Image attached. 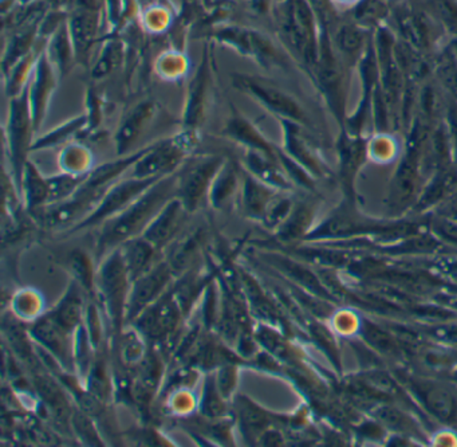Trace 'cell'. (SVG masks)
Listing matches in <instances>:
<instances>
[{
    "label": "cell",
    "instance_id": "6da1fadb",
    "mask_svg": "<svg viewBox=\"0 0 457 447\" xmlns=\"http://www.w3.org/2000/svg\"><path fill=\"white\" fill-rule=\"evenodd\" d=\"M177 173V172H176ZM172 173L161 177L153 186L118 215L101 225L96 241V258L101 260L108 253L129 239L143 234L160 210L176 196L177 176Z\"/></svg>",
    "mask_w": 457,
    "mask_h": 447
},
{
    "label": "cell",
    "instance_id": "7a4b0ae2",
    "mask_svg": "<svg viewBox=\"0 0 457 447\" xmlns=\"http://www.w3.org/2000/svg\"><path fill=\"white\" fill-rule=\"evenodd\" d=\"M131 281L120 247L108 253L98 263L96 300L108 324L110 348L127 325V305Z\"/></svg>",
    "mask_w": 457,
    "mask_h": 447
},
{
    "label": "cell",
    "instance_id": "3957f363",
    "mask_svg": "<svg viewBox=\"0 0 457 447\" xmlns=\"http://www.w3.org/2000/svg\"><path fill=\"white\" fill-rule=\"evenodd\" d=\"M199 133L181 130L168 139L148 145L143 156L129 171V176L153 179L177 172L191 158L199 144Z\"/></svg>",
    "mask_w": 457,
    "mask_h": 447
},
{
    "label": "cell",
    "instance_id": "277c9868",
    "mask_svg": "<svg viewBox=\"0 0 457 447\" xmlns=\"http://www.w3.org/2000/svg\"><path fill=\"white\" fill-rule=\"evenodd\" d=\"M186 320V315L171 288L130 324L143 333L149 343L160 346L168 360H171L172 352L184 328L183 322Z\"/></svg>",
    "mask_w": 457,
    "mask_h": 447
},
{
    "label": "cell",
    "instance_id": "5b68a950",
    "mask_svg": "<svg viewBox=\"0 0 457 447\" xmlns=\"http://www.w3.org/2000/svg\"><path fill=\"white\" fill-rule=\"evenodd\" d=\"M35 128L30 108L27 89L18 97L10 99L7 121L4 127L6 153L10 161V175L18 189H20L25 167L29 161L31 148L35 140Z\"/></svg>",
    "mask_w": 457,
    "mask_h": 447
},
{
    "label": "cell",
    "instance_id": "8992f818",
    "mask_svg": "<svg viewBox=\"0 0 457 447\" xmlns=\"http://www.w3.org/2000/svg\"><path fill=\"white\" fill-rule=\"evenodd\" d=\"M220 155H202L189 158L177 171L176 196L183 202L189 214L196 213L204 202L214 177L226 161Z\"/></svg>",
    "mask_w": 457,
    "mask_h": 447
},
{
    "label": "cell",
    "instance_id": "52a82bcc",
    "mask_svg": "<svg viewBox=\"0 0 457 447\" xmlns=\"http://www.w3.org/2000/svg\"><path fill=\"white\" fill-rule=\"evenodd\" d=\"M214 90V57L210 46L202 49L200 63L188 82L181 115V130L200 133L212 102Z\"/></svg>",
    "mask_w": 457,
    "mask_h": 447
},
{
    "label": "cell",
    "instance_id": "ba28073f",
    "mask_svg": "<svg viewBox=\"0 0 457 447\" xmlns=\"http://www.w3.org/2000/svg\"><path fill=\"white\" fill-rule=\"evenodd\" d=\"M231 81L232 87L238 92L248 96L251 100L257 102L273 115H279L282 120H290L294 122L306 121V115L300 103L282 89L272 85L271 82L245 73H233L231 75Z\"/></svg>",
    "mask_w": 457,
    "mask_h": 447
},
{
    "label": "cell",
    "instance_id": "9c48e42d",
    "mask_svg": "<svg viewBox=\"0 0 457 447\" xmlns=\"http://www.w3.org/2000/svg\"><path fill=\"white\" fill-rule=\"evenodd\" d=\"M160 179L161 177L137 179L131 176L120 179L105 192L96 210L66 234H74L103 225L110 218L127 210L131 203L136 202L148 188L152 187Z\"/></svg>",
    "mask_w": 457,
    "mask_h": 447
},
{
    "label": "cell",
    "instance_id": "30bf717a",
    "mask_svg": "<svg viewBox=\"0 0 457 447\" xmlns=\"http://www.w3.org/2000/svg\"><path fill=\"white\" fill-rule=\"evenodd\" d=\"M212 38L216 42L231 47L238 54L254 59L264 69L282 66L283 63V57L271 41L255 30L224 26L214 31Z\"/></svg>",
    "mask_w": 457,
    "mask_h": 447
},
{
    "label": "cell",
    "instance_id": "8fae6325",
    "mask_svg": "<svg viewBox=\"0 0 457 447\" xmlns=\"http://www.w3.org/2000/svg\"><path fill=\"white\" fill-rule=\"evenodd\" d=\"M176 278L168 260H161L149 272L134 279L129 291L127 324H130L146 308L160 300L173 287Z\"/></svg>",
    "mask_w": 457,
    "mask_h": 447
},
{
    "label": "cell",
    "instance_id": "7c38bea8",
    "mask_svg": "<svg viewBox=\"0 0 457 447\" xmlns=\"http://www.w3.org/2000/svg\"><path fill=\"white\" fill-rule=\"evenodd\" d=\"M59 74L46 56L44 49L39 53L35 69L32 73L27 92H29L30 108L34 121L35 133L42 128L49 108L57 90Z\"/></svg>",
    "mask_w": 457,
    "mask_h": 447
},
{
    "label": "cell",
    "instance_id": "4fadbf2b",
    "mask_svg": "<svg viewBox=\"0 0 457 447\" xmlns=\"http://www.w3.org/2000/svg\"><path fill=\"white\" fill-rule=\"evenodd\" d=\"M29 333L35 346L57 359L67 374H74L72 333L65 331L47 312L30 324Z\"/></svg>",
    "mask_w": 457,
    "mask_h": 447
},
{
    "label": "cell",
    "instance_id": "5bb4252c",
    "mask_svg": "<svg viewBox=\"0 0 457 447\" xmlns=\"http://www.w3.org/2000/svg\"><path fill=\"white\" fill-rule=\"evenodd\" d=\"M157 113V103L152 99L133 105L121 118L115 133V148L117 156H127L133 153L131 151L143 133L155 120Z\"/></svg>",
    "mask_w": 457,
    "mask_h": 447
},
{
    "label": "cell",
    "instance_id": "9a60e30c",
    "mask_svg": "<svg viewBox=\"0 0 457 447\" xmlns=\"http://www.w3.org/2000/svg\"><path fill=\"white\" fill-rule=\"evenodd\" d=\"M191 214L188 213L183 202L173 196L171 201L160 210L156 217L143 230V238L149 241L160 251L165 250L180 237L183 226L186 223V219Z\"/></svg>",
    "mask_w": 457,
    "mask_h": 447
},
{
    "label": "cell",
    "instance_id": "2e32d148",
    "mask_svg": "<svg viewBox=\"0 0 457 447\" xmlns=\"http://www.w3.org/2000/svg\"><path fill=\"white\" fill-rule=\"evenodd\" d=\"M223 134L231 141L243 146L244 151H257L278 158V151L271 143L263 136L257 125L233 105H231V115L223 128Z\"/></svg>",
    "mask_w": 457,
    "mask_h": 447
},
{
    "label": "cell",
    "instance_id": "e0dca14e",
    "mask_svg": "<svg viewBox=\"0 0 457 447\" xmlns=\"http://www.w3.org/2000/svg\"><path fill=\"white\" fill-rule=\"evenodd\" d=\"M242 187V165H236L232 160H226L210 188L207 203L216 210H227L240 195Z\"/></svg>",
    "mask_w": 457,
    "mask_h": 447
},
{
    "label": "cell",
    "instance_id": "ac0fdd59",
    "mask_svg": "<svg viewBox=\"0 0 457 447\" xmlns=\"http://www.w3.org/2000/svg\"><path fill=\"white\" fill-rule=\"evenodd\" d=\"M85 291L72 279L70 285L57 305L47 312L54 321L58 322L65 331L74 334V332L84 324L86 306Z\"/></svg>",
    "mask_w": 457,
    "mask_h": 447
},
{
    "label": "cell",
    "instance_id": "d6986e66",
    "mask_svg": "<svg viewBox=\"0 0 457 447\" xmlns=\"http://www.w3.org/2000/svg\"><path fill=\"white\" fill-rule=\"evenodd\" d=\"M275 195V188L269 187L267 184L259 182L242 167V187L239 201L244 217L262 223L264 213Z\"/></svg>",
    "mask_w": 457,
    "mask_h": 447
},
{
    "label": "cell",
    "instance_id": "ffe728a7",
    "mask_svg": "<svg viewBox=\"0 0 457 447\" xmlns=\"http://www.w3.org/2000/svg\"><path fill=\"white\" fill-rule=\"evenodd\" d=\"M232 402L235 407L233 417L235 422L238 423L239 432L248 443H252V441L257 443L260 435L269 430L271 422L267 411L254 403L248 396L243 395L235 396Z\"/></svg>",
    "mask_w": 457,
    "mask_h": 447
},
{
    "label": "cell",
    "instance_id": "44dd1931",
    "mask_svg": "<svg viewBox=\"0 0 457 447\" xmlns=\"http://www.w3.org/2000/svg\"><path fill=\"white\" fill-rule=\"evenodd\" d=\"M118 247L131 282L149 272L161 260H158L161 251L146 241L143 235L134 237Z\"/></svg>",
    "mask_w": 457,
    "mask_h": 447
},
{
    "label": "cell",
    "instance_id": "7402d4cb",
    "mask_svg": "<svg viewBox=\"0 0 457 447\" xmlns=\"http://www.w3.org/2000/svg\"><path fill=\"white\" fill-rule=\"evenodd\" d=\"M240 165L259 182L275 189L288 188L286 176L279 168L278 158H272L257 151H244Z\"/></svg>",
    "mask_w": 457,
    "mask_h": 447
},
{
    "label": "cell",
    "instance_id": "603a6c76",
    "mask_svg": "<svg viewBox=\"0 0 457 447\" xmlns=\"http://www.w3.org/2000/svg\"><path fill=\"white\" fill-rule=\"evenodd\" d=\"M112 349L117 355L118 363L124 368L134 370L145 358L149 349V341L134 325L127 324L112 346Z\"/></svg>",
    "mask_w": 457,
    "mask_h": 447
},
{
    "label": "cell",
    "instance_id": "cb8c5ba5",
    "mask_svg": "<svg viewBox=\"0 0 457 447\" xmlns=\"http://www.w3.org/2000/svg\"><path fill=\"white\" fill-rule=\"evenodd\" d=\"M44 53L56 68L59 77H65L72 70L74 62L77 61V54L69 25L62 23L51 34L47 44L44 46Z\"/></svg>",
    "mask_w": 457,
    "mask_h": 447
},
{
    "label": "cell",
    "instance_id": "d4e9b609",
    "mask_svg": "<svg viewBox=\"0 0 457 447\" xmlns=\"http://www.w3.org/2000/svg\"><path fill=\"white\" fill-rule=\"evenodd\" d=\"M19 192L30 215L49 204L47 176H44L37 164L31 160L27 161L25 167Z\"/></svg>",
    "mask_w": 457,
    "mask_h": 447
},
{
    "label": "cell",
    "instance_id": "484cf974",
    "mask_svg": "<svg viewBox=\"0 0 457 447\" xmlns=\"http://www.w3.org/2000/svg\"><path fill=\"white\" fill-rule=\"evenodd\" d=\"M77 62H86L97 37V16L90 10H78L69 23Z\"/></svg>",
    "mask_w": 457,
    "mask_h": 447
},
{
    "label": "cell",
    "instance_id": "4316f807",
    "mask_svg": "<svg viewBox=\"0 0 457 447\" xmlns=\"http://www.w3.org/2000/svg\"><path fill=\"white\" fill-rule=\"evenodd\" d=\"M198 413L201 418L208 420L231 418L233 414V411L229 408L228 401L223 398L216 386L214 371L205 372L202 376Z\"/></svg>",
    "mask_w": 457,
    "mask_h": 447
},
{
    "label": "cell",
    "instance_id": "83f0119b",
    "mask_svg": "<svg viewBox=\"0 0 457 447\" xmlns=\"http://www.w3.org/2000/svg\"><path fill=\"white\" fill-rule=\"evenodd\" d=\"M86 128H87V117L85 113L72 117L67 121L57 125L56 128L37 137L34 140L31 152L51 149V148H57L59 145L69 144L74 141L72 139L77 137L79 133H85Z\"/></svg>",
    "mask_w": 457,
    "mask_h": 447
},
{
    "label": "cell",
    "instance_id": "f1b7e54d",
    "mask_svg": "<svg viewBox=\"0 0 457 447\" xmlns=\"http://www.w3.org/2000/svg\"><path fill=\"white\" fill-rule=\"evenodd\" d=\"M171 248L169 257L167 258L169 266L176 277H180L192 269V265L198 258L202 246V234L196 230L186 235H181L180 239H176ZM171 245V246H172Z\"/></svg>",
    "mask_w": 457,
    "mask_h": 447
},
{
    "label": "cell",
    "instance_id": "f546056e",
    "mask_svg": "<svg viewBox=\"0 0 457 447\" xmlns=\"http://www.w3.org/2000/svg\"><path fill=\"white\" fill-rule=\"evenodd\" d=\"M59 171L77 176H86L94 170V156L87 145L72 141L63 145L58 155Z\"/></svg>",
    "mask_w": 457,
    "mask_h": 447
},
{
    "label": "cell",
    "instance_id": "4dcf8cb0",
    "mask_svg": "<svg viewBox=\"0 0 457 447\" xmlns=\"http://www.w3.org/2000/svg\"><path fill=\"white\" fill-rule=\"evenodd\" d=\"M38 32H39V20H37L35 23H30L23 29L16 31L10 38V42L7 44L1 59L3 74L8 72L22 58L29 56L31 51H34V42Z\"/></svg>",
    "mask_w": 457,
    "mask_h": 447
},
{
    "label": "cell",
    "instance_id": "1f68e13d",
    "mask_svg": "<svg viewBox=\"0 0 457 447\" xmlns=\"http://www.w3.org/2000/svg\"><path fill=\"white\" fill-rule=\"evenodd\" d=\"M67 267L72 279L85 291L87 298H96L97 267L93 258L82 248L72 250L67 258Z\"/></svg>",
    "mask_w": 457,
    "mask_h": 447
},
{
    "label": "cell",
    "instance_id": "d6a6232c",
    "mask_svg": "<svg viewBox=\"0 0 457 447\" xmlns=\"http://www.w3.org/2000/svg\"><path fill=\"white\" fill-rule=\"evenodd\" d=\"M41 51H35V50L31 51L29 56L22 58L8 72L3 74L4 90H6V96L8 99L18 97L27 89L31 77H32V73L35 69L37 59L39 57Z\"/></svg>",
    "mask_w": 457,
    "mask_h": 447
},
{
    "label": "cell",
    "instance_id": "836d02e7",
    "mask_svg": "<svg viewBox=\"0 0 457 447\" xmlns=\"http://www.w3.org/2000/svg\"><path fill=\"white\" fill-rule=\"evenodd\" d=\"M11 313L25 324H31L42 317L44 312V298L35 289H20L11 298Z\"/></svg>",
    "mask_w": 457,
    "mask_h": 447
},
{
    "label": "cell",
    "instance_id": "e575fe53",
    "mask_svg": "<svg viewBox=\"0 0 457 447\" xmlns=\"http://www.w3.org/2000/svg\"><path fill=\"white\" fill-rule=\"evenodd\" d=\"M124 61V44L118 39H110L103 44L100 56L91 66L90 77L94 81H102L109 77Z\"/></svg>",
    "mask_w": 457,
    "mask_h": 447
},
{
    "label": "cell",
    "instance_id": "d590c367",
    "mask_svg": "<svg viewBox=\"0 0 457 447\" xmlns=\"http://www.w3.org/2000/svg\"><path fill=\"white\" fill-rule=\"evenodd\" d=\"M158 398H162L165 410L174 417L186 418L199 408V395L195 392V389H177L165 392Z\"/></svg>",
    "mask_w": 457,
    "mask_h": 447
},
{
    "label": "cell",
    "instance_id": "8d00e7d4",
    "mask_svg": "<svg viewBox=\"0 0 457 447\" xmlns=\"http://www.w3.org/2000/svg\"><path fill=\"white\" fill-rule=\"evenodd\" d=\"M87 176V175H86ZM86 176H77L72 173L59 172L47 176L49 183V204L63 202L79 189L85 182ZM47 204V206H49Z\"/></svg>",
    "mask_w": 457,
    "mask_h": 447
},
{
    "label": "cell",
    "instance_id": "74e56055",
    "mask_svg": "<svg viewBox=\"0 0 457 447\" xmlns=\"http://www.w3.org/2000/svg\"><path fill=\"white\" fill-rule=\"evenodd\" d=\"M189 69V61L184 53L169 50L162 53L155 62V72L164 81L174 82L186 77Z\"/></svg>",
    "mask_w": 457,
    "mask_h": 447
},
{
    "label": "cell",
    "instance_id": "f35d334b",
    "mask_svg": "<svg viewBox=\"0 0 457 447\" xmlns=\"http://www.w3.org/2000/svg\"><path fill=\"white\" fill-rule=\"evenodd\" d=\"M70 424L72 426V430L75 435L85 445H89V446H102L103 445L94 418L84 413L82 410L77 408L72 411Z\"/></svg>",
    "mask_w": 457,
    "mask_h": 447
},
{
    "label": "cell",
    "instance_id": "ab89813d",
    "mask_svg": "<svg viewBox=\"0 0 457 447\" xmlns=\"http://www.w3.org/2000/svg\"><path fill=\"white\" fill-rule=\"evenodd\" d=\"M239 363H227L220 367H217L214 371L216 386L223 395V398L228 402H232L236 396V387H238V379H239Z\"/></svg>",
    "mask_w": 457,
    "mask_h": 447
},
{
    "label": "cell",
    "instance_id": "60d3db41",
    "mask_svg": "<svg viewBox=\"0 0 457 447\" xmlns=\"http://www.w3.org/2000/svg\"><path fill=\"white\" fill-rule=\"evenodd\" d=\"M309 210L306 207H295L290 213L282 226L276 230L278 238L288 242L298 238L309 223Z\"/></svg>",
    "mask_w": 457,
    "mask_h": 447
},
{
    "label": "cell",
    "instance_id": "b9f144b4",
    "mask_svg": "<svg viewBox=\"0 0 457 447\" xmlns=\"http://www.w3.org/2000/svg\"><path fill=\"white\" fill-rule=\"evenodd\" d=\"M292 203L290 199L279 196L278 194L272 198L271 202L269 204L264 217L262 220V225L267 229H273L278 230L282 223L286 220L287 217L290 215V213L292 211Z\"/></svg>",
    "mask_w": 457,
    "mask_h": 447
},
{
    "label": "cell",
    "instance_id": "7bdbcfd3",
    "mask_svg": "<svg viewBox=\"0 0 457 447\" xmlns=\"http://www.w3.org/2000/svg\"><path fill=\"white\" fill-rule=\"evenodd\" d=\"M424 399L436 417L449 420L455 413V403L452 398L440 389H429L424 392Z\"/></svg>",
    "mask_w": 457,
    "mask_h": 447
},
{
    "label": "cell",
    "instance_id": "ee69618b",
    "mask_svg": "<svg viewBox=\"0 0 457 447\" xmlns=\"http://www.w3.org/2000/svg\"><path fill=\"white\" fill-rule=\"evenodd\" d=\"M85 115L87 117L86 132L97 130L103 120V103L98 92L93 87H89L86 93Z\"/></svg>",
    "mask_w": 457,
    "mask_h": 447
},
{
    "label": "cell",
    "instance_id": "f6af8a7d",
    "mask_svg": "<svg viewBox=\"0 0 457 447\" xmlns=\"http://www.w3.org/2000/svg\"><path fill=\"white\" fill-rule=\"evenodd\" d=\"M363 42L361 31L346 26L338 32V44L346 54H356Z\"/></svg>",
    "mask_w": 457,
    "mask_h": 447
},
{
    "label": "cell",
    "instance_id": "bcb514c9",
    "mask_svg": "<svg viewBox=\"0 0 457 447\" xmlns=\"http://www.w3.org/2000/svg\"><path fill=\"white\" fill-rule=\"evenodd\" d=\"M413 182H415V168L411 163H405L397 180V195L402 202L411 198Z\"/></svg>",
    "mask_w": 457,
    "mask_h": 447
},
{
    "label": "cell",
    "instance_id": "7dc6e473",
    "mask_svg": "<svg viewBox=\"0 0 457 447\" xmlns=\"http://www.w3.org/2000/svg\"><path fill=\"white\" fill-rule=\"evenodd\" d=\"M145 23L155 32L162 31L169 23V15L164 8H152L145 18Z\"/></svg>",
    "mask_w": 457,
    "mask_h": 447
},
{
    "label": "cell",
    "instance_id": "c3c4849f",
    "mask_svg": "<svg viewBox=\"0 0 457 447\" xmlns=\"http://www.w3.org/2000/svg\"><path fill=\"white\" fill-rule=\"evenodd\" d=\"M365 333L368 336V339L374 343V346H380L381 349H393V343L389 339V336L384 332H381L380 329L374 328L372 325H368Z\"/></svg>",
    "mask_w": 457,
    "mask_h": 447
},
{
    "label": "cell",
    "instance_id": "681fc988",
    "mask_svg": "<svg viewBox=\"0 0 457 447\" xmlns=\"http://www.w3.org/2000/svg\"><path fill=\"white\" fill-rule=\"evenodd\" d=\"M442 77L444 78V82L451 89H457V69L453 66V63H444L442 68Z\"/></svg>",
    "mask_w": 457,
    "mask_h": 447
},
{
    "label": "cell",
    "instance_id": "f907efd6",
    "mask_svg": "<svg viewBox=\"0 0 457 447\" xmlns=\"http://www.w3.org/2000/svg\"><path fill=\"white\" fill-rule=\"evenodd\" d=\"M449 118H451L452 130H455V136L457 137V106L452 108V111H451V113H449Z\"/></svg>",
    "mask_w": 457,
    "mask_h": 447
}]
</instances>
